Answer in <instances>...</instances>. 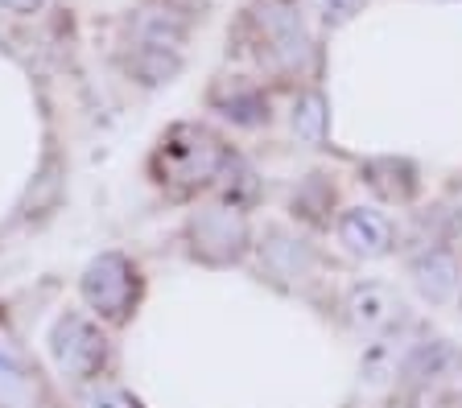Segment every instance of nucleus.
I'll return each mask as SVG.
<instances>
[{
	"label": "nucleus",
	"instance_id": "6e6552de",
	"mask_svg": "<svg viewBox=\"0 0 462 408\" xmlns=\"http://www.w3.org/2000/svg\"><path fill=\"white\" fill-rule=\"evenodd\" d=\"M346 322L359 334H384L393 322H401V297L388 285L364 281L346 293Z\"/></svg>",
	"mask_w": 462,
	"mask_h": 408
},
{
	"label": "nucleus",
	"instance_id": "39448f33",
	"mask_svg": "<svg viewBox=\"0 0 462 408\" xmlns=\"http://www.w3.org/2000/svg\"><path fill=\"white\" fill-rule=\"evenodd\" d=\"M194 256L207 264H236L248 252V223L240 206H211L190 219Z\"/></svg>",
	"mask_w": 462,
	"mask_h": 408
},
{
	"label": "nucleus",
	"instance_id": "f257e3e1",
	"mask_svg": "<svg viewBox=\"0 0 462 408\" xmlns=\"http://www.w3.org/2000/svg\"><path fill=\"white\" fill-rule=\"evenodd\" d=\"M231 166H236L231 149L202 124H173L157 141L153 153V174L173 198H186L202 186L219 182Z\"/></svg>",
	"mask_w": 462,
	"mask_h": 408
},
{
	"label": "nucleus",
	"instance_id": "9b49d317",
	"mask_svg": "<svg viewBox=\"0 0 462 408\" xmlns=\"http://www.w3.org/2000/svg\"><path fill=\"white\" fill-rule=\"evenodd\" d=\"M211 104L219 107L227 120H236V124H264V120H269V99L260 95L256 87L240 83V78H227L211 95Z\"/></svg>",
	"mask_w": 462,
	"mask_h": 408
},
{
	"label": "nucleus",
	"instance_id": "f8f14e48",
	"mask_svg": "<svg viewBox=\"0 0 462 408\" xmlns=\"http://www.w3.org/2000/svg\"><path fill=\"white\" fill-rule=\"evenodd\" d=\"M327 124H330L327 99L318 95V91H301V95L293 99V132H298V141L322 145V141H327Z\"/></svg>",
	"mask_w": 462,
	"mask_h": 408
},
{
	"label": "nucleus",
	"instance_id": "9d476101",
	"mask_svg": "<svg viewBox=\"0 0 462 408\" xmlns=\"http://www.w3.org/2000/svg\"><path fill=\"white\" fill-rule=\"evenodd\" d=\"M409 272H413V285L421 289L425 302H450L462 281L458 260H454V252H446V248H425Z\"/></svg>",
	"mask_w": 462,
	"mask_h": 408
},
{
	"label": "nucleus",
	"instance_id": "0eeeda50",
	"mask_svg": "<svg viewBox=\"0 0 462 408\" xmlns=\"http://www.w3.org/2000/svg\"><path fill=\"white\" fill-rule=\"evenodd\" d=\"M338 240L351 256L359 260H380V256L393 252V240H396V227L384 211L375 206H346L338 214Z\"/></svg>",
	"mask_w": 462,
	"mask_h": 408
},
{
	"label": "nucleus",
	"instance_id": "4468645a",
	"mask_svg": "<svg viewBox=\"0 0 462 408\" xmlns=\"http://www.w3.org/2000/svg\"><path fill=\"white\" fill-rule=\"evenodd\" d=\"M364 5L367 0H318V13H322L327 25H346V21L364 9Z\"/></svg>",
	"mask_w": 462,
	"mask_h": 408
},
{
	"label": "nucleus",
	"instance_id": "20e7f679",
	"mask_svg": "<svg viewBox=\"0 0 462 408\" xmlns=\"http://www.w3.org/2000/svg\"><path fill=\"white\" fill-rule=\"evenodd\" d=\"M252 21L260 30V41L273 54V62L285 70H301L310 62V30L301 21V9L293 0H256L252 5Z\"/></svg>",
	"mask_w": 462,
	"mask_h": 408
},
{
	"label": "nucleus",
	"instance_id": "ddd939ff",
	"mask_svg": "<svg viewBox=\"0 0 462 408\" xmlns=\"http://www.w3.org/2000/svg\"><path fill=\"white\" fill-rule=\"evenodd\" d=\"M83 408H144V404L120 384H91L83 392Z\"/></svg>",
	"mask_w": 462,
	"mask_h": 408
},
{
	"label": "nucleus",
	"instance_id": "7ed1b4c3",
	"mask_svg": "<svg viewBox=\"0 0 462 408\" xmlns=\"http://www.w3.org/2000/svg\"><path fill=\"white\" fill-rule=\"evenodd\" d=\"M79 289H83V302L104 322H128L133 318V305H136V293H141L136 264L120 252H104L87 264Z\"/></svg>",
	"mask_w": 462,
	"mask_h": 408
},
{
	"label": "nucleus",
	"instance_id": "1a4fd4ad",
	"mask_svg": "<svg viewBox=\"0 0 462 408\" xmlns=\"http://www.w3.org/2000/svg\"><path fill=\"white\" fill-rule=\"evenodd\" d=\"M38 404V379L25 363L21 347L0 334V408H33Z\"/></svg>",
	"mask_w": 462,
	"mask_h": 408
},
{
	"label": "nucleus",
	"instance_id": "423d86ee",
	"mask_svg": "<svg viewBox=\"0 0 462 408\" xmlns=\"http://www.w3.org/2000/svg\"><path fill=\"white\" fill-rule=\"evenodd\" d=\"M190 21L182 5L173 0H144L133 13V50H162V54H182Z\"/></svg>",
	"mask_w": 462,
	"mask_h": 408
},
{
	"label": "nucleus",
	"instance_id": "f03ea898",
	"mask_svg": "<svg viewBox=\"0 0 462 408\" xmlns=\"http://www.w3.org/2000/svg\"><path fill=\"white\" fill-rule=\"evenodd\" d=\"M50 355L54 367L75 384H99L112 363V347H107L104 331L83 313H62L50 334Z\"/></svg>",
	"mask_w": 462,
	"mask_h": 408
},
{
	"label": "nucleus",
	"instance_id": "2eb2a0df",
	"mask_svg": "<svg viewBox=\"0 0 462 408\" xmlns=\"http://www.w3.org/2000/svg\"><path fill=\"white\" fill-rule=\"evenodd\" d=\"M0 9L13 13V17H33V13L46 9V0H0Z\"/></svg>",
	"mask_w": 462,
	"mask_h": 408
}]
</instances>
